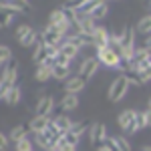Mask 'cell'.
Returning <instances> with one entry per match:
<instances>
[{"mask_svg": "<svg viewBox=\"0 0 151 151\" xmlns=\"http://www.w3.org/2000/svg\"><path fill=\"white\" fill-rule=\"evenodd\" d=\"M50 70H52V79H58V81H65L70 77V67H65V65H52Z\"/></svg>", "mask_w": 151, "mask_h": 151, "instance_id": "cell-24", "label": "cell"}, {"mask_svg": "<svg viewBox=\"0 0 151 151\" xmlns=\"http://www.w3.org/2000/svg\"><path fill=\"white\" fill-rule=\"evenodd\" d=\"M48 26L57 28L63 36H67L70 32V28H73V24L69 22V18L65 16V12L60 10V8H57V10L50 12V16H48Z\"/></svg>", "mask_w": 151, "mask_h": 151, "instance_id": "cell-4", "label": "cell"}, {"mask_svg": "<svg viewBox=\"0 0 151 151\" xmlns=\"http://www.w3.org/2000/svg\"><path fill=\"white\" fill-rule=\"evenodd\" d=\"M14 151H35V147H32V141L28 139V137H24V139L16 141V143H14Z\"/></svg>", "mask_w": 151, "mask_h": 151, "instance_id": "cell-30", "label": "cell"}, {"mask_svg": "<svg viewBox=\"0 0 151 151\" xmlns=\"http://www.w3.org/2000/svg\"><path fill=\"white\" fill-rule=\"evenodd\" d=\"M52 65H65V67H70V60L65 55H60V52H57V57L52 58V63H50V67Z\"/></svg>", "mask_w": 151, "mask_h": 151, "instance_id": "cell-32", "label": "cell"}, {"mask_svg": "<svg viewBox=\"0 0 151 151\" xmlns=\"http://www.w3.org/2000/svg\"><path fill=\"white\" fill-rule=\"evenodd\" d=\"M147 127H151V113L147 111Z\"/></svg>", "mask_w": 151, "mask_h": 151, "instance_id": "cell-38", "label": "cell"}, {"mask_svg": "<svg viewBox=\"0 0 151 151\" xmlns=\"http://www.w3.org/2000/svg\"><path fill=\"white\" fill-rule=\"evenodd\" d=\"M57 151H77V147H73V145H67V143H65V145H63V147H58Z\"/></svg>", "mask_w": 151, "mask_h": 151, "instance_id": "cell-36", "label": "cell"}, {"mask_svg": "<svg viewBox=\"0 0 151 151\" xmlns=\"http://www.w3.org/2000/svg\"><path fill=\"white\" fill-rule=\"evenodd\" d=\"M147 111L151 113V99H149V103H147Z\"/></svg>", "mask_w": 151, "mask_h": 151, "instance_id": "cell-42", "label": "cell"}, {"mask_svg": "<svg viewBox=\"0 0 151 151\" xmlns=\"http://www.w3.org/2000/svg\"><path fill=\"white\" fill-rule=\"evenodd\" d=\"M119 127L123 129L125 133H129V135H133L135 133V111L133 109H127V111H123L121 115H119Z\"/></svg>", "mask_w": 151, "mask_h": 151, "instance_id": "cell-12", "label": "cell"}, {"mask_svg": "<svg viewBox=\"0 0 151 151\" xmlns=\"http://www.w3.org/2000/svg\"><path fill=\"white\" fill-rule=\"evenodd\" d=\"M73 30L81 32V35L93 36V32L97 30V20H93L91 16H81V18H77V22L73 24Z\"/></svg>", "mask_w": 151, "mask_h": 151, "instance_id": "cell-10", "label": "cell"}, {"mask_svg": "<svg viewBox=\"0 0 151 151\" xmlns=\"http://www.w3.org/2000/svg\"><path fill=\"white\" fill-rule=\"evenodd\" d=\"M105 145L111 151H131V145H129V139L123 137V135H113V137H107L105 139Z\"/></svg>", "mask_w": 151, "mask_h": 151, "instance_id": "cell-15", "label": "cell"}, {"mask_svg": "<svg viewBox=\"0 0 151 151\" xmlns=\"http://www.w3.org/2000/svg\"><path fill=\"white\" fill-rule=\"evenodd\" d=\"M85 89V81H83L81 77H69L67 83H65V93H75L79 95Z\"/></svg>", "mask_w": 151, "mask_h": 151, "instance_id": "cell-18", "label": "cell"}, {"mask_svg": "<svg viewBox=\"0 0 151 151\" xmlns=\"http://www.w3.org/2000/svg\"><path fill=\"white\" fill-rule=\"evenodd\" d=\"M97 60H99V65H105V67H109V69H117L119 67V50L115 47H111V45H107L103 48H97Z\"/></svg>", "mask_w": 151, "mask_h": 151, "instance_id": "cell-3", "label": "cell"}, {"mask_svg": "<svg viewBox=\"0 0 151 151\" xmlns=\"http://www.w3.org/2000/svg\"><path fill=\"white\" fill-rule=\"evenodd\" d=\"M85 0H67L65 4H63V8H69V10H77L79 6H81Z\"/></svg>", "mask_w": 151, "mask_h": 151, "instance_id": "cell-33", "label": "cell"}, {"mask_svg": "<svg viewBox=\"0 0 151 151\" xmlns=\"http://www.w3.org/2000/svg\"><path fill=\"white\" fill-rule=\"evenodd\" d=\"M141 151H151V145H145V147H141Z\"/></svg>", "mask_w": 151, "mask_h": 151, "instance_id": "cell-40", "label": "cell"}, {"mask_svg": "<svg viewBox=\"0 0 151 151\" xmlns=\"http://www.w3.org/2000/svg\"><path fill=\"white\" fill-rule=\"evenodd\" d=\"M79 107V95L75 93H65L63 99H60V109L63 111H73Z\"/></svg>", "mask_w": 151, "mask_h": 151, "instance_id": "cell-21", "label": "cell"}, {"mask_svg": "<svg viewBox=\"0 0 151 151\" xmlns=\"http://www.w3.org/2000/svg\"><path fill=\"white\" fill-rule=\"evenodd\" d=\"M143 47L147 48V50H151V35H147V38H145V45Z\"/></svg>", "mask_w": 151, "mask_h": 151, "instance_id": "cell-37", "label": "cell"}, {"mask_svg": "<svg viewBox=\"0 0 151 151\" xmlns=\"http://www.w3.org/2000/svg\"><path fill=\"white\" fill-rule=\"evenodd\" d=\"M97 70H99V60H97V57H87L79 65V75L77 77H81L83 81L87 83L97 75Z\"/></svg>", "mask_w": 151, "mask_h": 151, "instance_id": "cell-5", "label": "cell"}, {"mask_svg": "<svg viewBox=\"0 0 151 151\" xmlns=\"http://www.w3.org/2000/svg\"><path fill=\"white\" fill-rule=\"evenodd\" d=\"M12 58V50L10 47H6V45H0V63L4 65V63H8Z\"/></svg>", "mask_w": 151, "mask_h": 151, "instance_id": "cell-31", "label": "cell"}, {"mask_svg": "<svg viewBox=\"0 0 151 151\" xmlns=\"http://www.w3.org/2000/svg\"><path fill=\"white\" fill-rule=\"evenodd\" d=\"M109 40H111V32L103 28V26H97V30L93 32V48H103L109 45Z\"/></svg>", "mask_w": 151, "mask_h": 151, "instance_id": "cell-16", "label": "cell"}, {"mask_svg": "<svg viewBox=\"0 0 151 151\" xmlns=\"http://www.w3.org/2000/svg\"><path fill=\"white\" fill-rule=\"evenodd\" d=\"M147 63L151 65V50H149V55H147Z\"/></svg>", "mask_w": 151, "mask_h": 151, "instance_id": "cell-41", "label": "cell"}, {"mask_svg": "<svg viewBox=\"0 0 151 151\" xmlns=\"http://www.w3.org/2000/svg\"><path fill=\"white\" fill-rule=\"evenodd\" d=\"M16 77H18V63L10 58L8 63L2 65V75H0V79L4 81L6 87H12V85H16Z\"/></svg>", "mask_w": 151, "mask_h": 151, "instance_id": "cell-7", "label": "cell"}, {"mask_svg": "<svg viewBox=\"0 0 151 151\" xmlns=\"http://www.w3.org/2000/svg\"><path fill=\"white\" fill-rule=\"evenodd\" d=\"M6 89H8V87H6V85H4V81L0 79V99H4V93H6Z\"/></svg>", "mask_w": 151, "mask_h": 151, "instance_id": "cell-35", "label": "cell"}, {"mask_svg": "<svg viewBox=\"0 0 151 151\" xmlns=\"http://www.w3.org/2000/svg\"><path fill=\"white\" fill-rule=\"evenodd\" d=\"M20 97H22L20 87L12 85V87H8V89H6V93H4V101H6L8 105H16V103H20Z\"/></svg>", "mask_w": 151, "mask_h": 151, "instance_id": "cell-22", "label": "cell"}, {"mask_svg": "<svg viewBox=\"0 0 151 151\" xmlns=\"http://www.w3.org/2000/svg\"><path fill=\"white\" fill-rule=\"evenodd\" d=\"M52 109H55V99H52L50 95H42V97L38 99V103H36L35 115H38V117H50Z\"/></svg>", "mask_w": 151, "mask_h": 151, "instance_id": "cell-13", "label": "cell"}, {"mask_svg": "<svg viewBox=\"0 0 151 151\" xmlns=\"http://www.w3.org/2000/svg\"><path fill=\"white\" fill-rule=\"evenodd\" d=\"M60 137H63V133H60V131L55 127V123H52V121H48V127L45 129V131L35 133L36 145H38L40 149H45V151H52V149H55Z\"/></svg>", "mask_w": 151, "mask_h": 151, "instance_id": "cell-1", "label": "cell"}, {"mask_svg": "<svg viewBox=\"0 0 151 151\" xmlns=\"http://www.w3.org/2000/svg\"><path fill=\"white\" fill-rule=\"evenodd\" d=\"M38 36H40V40H42V42H45L47 47H58V45H60V42L65 40V36L60 35L57 28L48 26V24L45 26V30H42V32H40Z\"/></svg>", "mask_w": 151, "mask_h": 151, "instance_id": "cell-8", "label": "cell"}, {"mask_svg": "<svg viewBox=\"0 0 151 151\" xmlns=\"http://www.w3.org/2000/svg\"><path fill=\"white\" fill-rule=\"evenodd\" d=\"M63 141L67 143V145H73V147H77L79 145V141H81V135H77L75 131H67V133H63Z\"/></svg>", "mask_w": 151, "mask_h": 151, "instance_id": "cell-29", "label": "cell"}, {"mask_svg": "<svg viewBox=\"0 0 151 151\" xmlns=\"http://www.w3.org/2000/svg\"><path fill=\"white\" fill-rule=\"evenodd\" d=\"M133 73L137 75L139 83H149L151 81V65L147 63V58H141V60H133Z\"/></svg>", "mask_w": 151, "mask_h": 151, "instance_id": "cell-9", "label": "cell"}, {"mask_svg": "<svg viewBox=\"0 0 151 151\" xmlns=\"http://www.w3.org/2000/svg\"><path fill=\"white\" fill-rule=\"evenodd\" d=\"M14 16H16V12L12 10V8H6V6L0 4V28H2V26H8Z\"/></svg>", "mask_w": 151, "mask_h": 151, "instance_id": "cell-25", "label": "cell"}, {"mask_svg": "<svg viewBox=\"0 0 151 151\" xmlns=\"http://www.w3.org/2000/svg\"><path fill=\"white\" fill-rule=\"evenodd\" d=\"M52 123H55V127L60 131V133H67L70 127H73V121H70V117L67 115H57L55 119H50Z\"/></svg>", "mask_w": 151, "mask_h": 151, "instance_id": "cell-23", "label": "cell"}, {"mask_svg": "<svg viewBox=\"0 0 151 151\" xmlns=\"http://www.w3.org/2000/svg\"><path fill=\"white\" fill-rule=\"evenodd\" d=\"M48 121H50V117H38V115H35L30 121H28L30 133H40V131H45V129L48 127Z\"/></svg>", "mask_w": 151, "mask_h": 151, "instance_id": "cell-19", "label": "cell"}, {"mask_svg": "<svg viewBox=\"0 0 151 151\" xmlns=\"http://www.w3.org/2000/svg\"><path fill=\"white\" fill-rule=\"evenodd\" d=\"M107 12H109V6H107V2L101 0V2L95 6V10L91 12V18H93V20H101V18L107 16Z\"/></svg>", "mask_w": 151, "mask_h": 151, "instance_id": "cell-27", "label": "cell"}, {"mask_svg": "<svg viewBox=\"0 0 151 151\" xmlns=\"http://www.w3.org/2000/svg\"><path fill=\"white\" fill-rule=\"evenodd\" d=\"M129 81L125 75H119L115 81L111 83V87H109V91H107V99L111 101V103H117V101H121V99H125V95L129 91Z\"/></svg>", "mask_w": 151, "mask_h": 151, "instance_id": "cell-2", "label": "cell"}, {"mask_svg": "<svg viewBox=\"0 0 151 151\" xmlns=\"http://www.w3.org/2000/svg\"><path fill=\"white\" fill-rule=\"evenodd\" d=\"M97 151H111V149H109L107 145H101V147H99V149H97Z\"/></svg>", "mask_w": 151, "mask_h": 151, "instance_id": "cell-39", "label": "cell"}, {"mask_svg": "<svg viewBox=\"0 0 151 151\" xmlns=\"http://www.w3.org/2000/svg\"><path fill=\"white\" fill-rule=\"evenodd\" d=\"M0 4L6 6V8H12L16 14H18V12H28L30 10L28 0H0Z\"/></svg>", "mask_w": 151, "mask_h": 151, "instance_id": "cell-17", "label": "cell"}, {"mask_svg": "<svg viewBox=\"0 0 151 151\" xmlns=\"http://www.w3.org/2000/svg\"><path fill=\"white\" fill-rule=\"evenodd\" d=\"M16 38L22 47H35V42L38 40V35L30 24H20L16 28Z\"/></svg>", "mask_w": 151, "mask_h": 151, "instance_id": "cell-6", "label": "cell"}, {"mask_svg": "<svg viewBox=\"0 0 151 151\" xmlns=\"http://www.w3.org/2000/svg\"><path fill=\"white\" fill-rule=\"evenodd\" d=\"M109 135H107V127H105V123H91L89 125V141L97 145V143H105Z\"/></svg>", "mask_w": 151, "mask_h": 151, "instance_id": "cell-11", "label": "cell"}, {"mask_svg": "<svg viewBox=\"0 0 151 151\" xmlns=\"http://www.w3.org/2000/svg\"><path fill=\"white\" fill-rule=\"evenodd\" d=\"M28 133H30V127H28V123H24V125H16V127H12V129H10V133H8V139H10L12 143H16V141L24 139Z\"/></svg>", "mask_w": 151, "mask_h": 151, "instance_id": "cell-20", "label": "cell"}, {"mask_svg": "<svg viewBox=\"0 0 151 151\" xmlns=\"http://www.w3.org/2000/svg\"><path fill=\"white\" fill-rule=\"evenodd\" d=\"M58 52H60V55H65V57L69 58V60H75V58L79 57V52H81V47H79L75 40H70V38H65V40L58 45Z\"/></svg>", "mask_w": 151, "mask_h": 151, "instance_id": "cell-14", "label": "cell"}, {"mask_svg": "<svg viewBox=\"0 0 151 151\" xmlns=\"http://www.w3.org/2000/svg\"><path fill=\"white\" fill-rule=\"evenodd\" d=\"M8 145H10V139H8V135L0 133V151H6V149H8Z\"/></svg>", "mask_w": 151, "mask_h": 151, "instance_id": "cell-34", "label": "cell"}, {"mask_svg": "<svg viewBox=\"0 0 151 151\" xmlns=\"http://www.w3.org/2000/svg\"><path fill=\"white\" fill-rule=\"evenodd\" d=\"M137 32H141V35H151V14L143 16L139 22H137Z\"/></svg>", "mask_w": 151, "mask_h": 151, "instance_id": "cell-28", "label": "cell"}, {"mask_svg": "<svg viewBox=\"0 0 151 151\" xmlns=\"http://www.w3.org/2000/svg\"><path fill=\"white\" fill-rule=\"evenodd\" d=\"M36 81L38 83H47L48 79H52V70H50V67L48 65H38L36 67Z\"/></svg>", "mask_w": 151, "mask_h": 151, "instance_id": "cell-26", "label": "cell"}, {"mask_svg": "<svg viewBox=\"0 0 151 151\" xmlns=\"http://www.w3.org/2000/svg\"><path fill=\"white\" fill-rule=\"evenodd\" d=\"M0 70H2V63H0Z\"/></svg>", "mask_w": 151, "mask_h": 151, "instance_id": "cell-43", "label": "cell"}]
</instances>
